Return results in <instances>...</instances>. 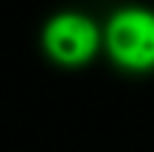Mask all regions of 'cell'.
<instances>
[{
	"instance_id": "obj_2",
	"label": "cell",
	"mask_w": 154,
	"mask_h": 152,
	"mask_svg": "<svg viewBox=\"0 0 154 152\" xmlns=\"http://www.w3.org/2000/svg\"><path fill=\"white\" fill-rule=\"evenodd\" d=\"M46 51L53 56L58 63H83L91 59V53L99 46V33L96 25L83 15H58L46 25L43 33Z\"/></svg>"
},
{
	"instance_id": "obj_1",
	"label": "cell",
	"mask_w": 154,
	"mask_h": 152,
	"mask_svg": "<svg viewBox=\"0 0 154 152\" xmlns=\"http://www.w3.org/2000/svg\"><path fill=\"white\" fill-rule=\"evenodd\" d=\"M106 46L116 63L126 68L154 66V15L146 10H121L106 28Z\"/></svg>"
}]
</instances>
